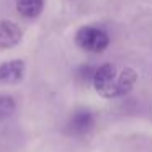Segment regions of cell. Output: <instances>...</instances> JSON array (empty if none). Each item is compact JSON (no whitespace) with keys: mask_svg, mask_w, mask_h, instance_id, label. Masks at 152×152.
<instances>
[{"mask_svg":"<svg viewBox=\"0 0 152 152\" xmlns=\"http://www.w3.org/2000/svg\"><path fill=\"white\" fill-rule=\"evenodd\" d=\"M44 0H17V10L25 18H36L41 15Z\"/></svg>","mask_w":152,"mask_h":152,"instance_id":"6","label":"cell"},{"mask_svg":"<svg viewBox=\"0 0 152 152\" xmlns=\"http://www.w3.org/2000/svg\"><path fill=\"white\" fill-rule=\"evenodd\" d=\"M15 108H17V102H15L13 96L2 93L0 95V123L10 118L15 113Z\"/></svg>","mask_w":152,"mask_h":152,"instance_id":"7","label":"cell"},{"mask_svg":"<svg viewBox=\"0 0 152 152\" xmlns=\"http://www.w3.org/2000/svg\"><path fill=\"white\" fill-rule=\"evenodd\" d=\"M26 66L21 59H12L0 64V82L2 83H18L25 77Z\"/></svg>","mask_w":152,"mask_h":152,"instance_id":"4","label":"cell"},{"mask_svg":"<svg viewBox=\"0 0 152 152\" xmlns=\"http://www.w3.org/2000/svg\"><path fill=\"white\" fill-rule=\"evenodd\" d=\"M21 39V30L17 23L4 20L0 21V48H13Z\"/></svg>","mask_w":152,"mask_h":152,"instance_id":"5","label":"cell"},{"mask_svg":"<svg viewBox=\"0 0 152 152\" xmlns=\"http://www.w3.org/2000/svg\"><path fill=\"white\" fill-rule=\"evenodd\" d=\"M137 80V74L129 67L118 69L113 64H103L95 70L93 75V87L105 98H116L123 96L134 87Z\"/></svg>","mask_w":152,"mask_h":152,"instance_id":"1","label":"cell"},{"mask_svg":"<svg viewBox=\"0 0 152 152\" xmlns=\"http://www.w3.org/2000/svg\"><path fill=\"white\" fill-rule=\"evenodd\" d=\"M95 124V116L88 108H80L72 113L67 123V131L74 136H83Z\"/></svg>","mask_w":152,"mask_h":152,"instance_id":"3","label":"cell"},{"mask_svg":"<svg viewBox=\"0 0 152 152\" xmlns=\"http://www.w3.org/2000/svg\"><path fill=\"white\" fill-rule=\"evenodd\" d=\"M75 43L79 48L88 53H102L108 48L110 36L105 30L96 26H82L75 34Z\"/></svg>","mask_w":152,"mask_h":152,"instance_id":"2","label":"cell"}]
</instances>
